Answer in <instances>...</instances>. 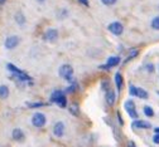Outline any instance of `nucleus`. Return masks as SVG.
I'll return each instance as SVG.
<instances>
[{
	"mask_svg": "<svg viewBox=\"0 0 159 147\" xmlns=\"http://www.w3.org/2000/svg\"><path fill=\"white\" fill-rule=\"evenodd\" d=\"M147 71L150 72V73L154 72V66H153V64H147Z\"/></svg>",
	"mask_w": 159,
	"mask_h": 147,
	"instance_id": "obj_28",
	"label": "nucleus"
},
{
	"mask_svg": "<svg viewBox=\"0 0 159 147\" xmlns=\"http://www.w3.org/2000/svg\"><path fill=\"white\" fill-rule=\"evenodd\" d=\"M117 118H119V122H120V124H124V121L121 118V115L120 113H117Z\"/></svg>",
	"mask_w": 159,
	"mask_h": 147,
	"instance_id": "obj_30",
	"label": "nucleus"
},
{
	"mask_svg": "<svg viewBox=\"0 0 159 147\" xmlns=\"http://www.w3.org/2000/svg\"><path fill=\"white\" fill-rule=\"evenodd\" d=\"M7 2H8V0H0V5H4Z\"/></svg>",
	"mask_w": 159,
	"mask_h": 147,
	"instance_id": "obj_33",
	"label": "nucleus"
},
{
	"mask_svg": "<svg viewBox=\"0 0 159 147\" xmlns=\"http://www.w3.org/2000/svg\"><path fill=\"white\" fill-rule=\"evenodd\" d=\"M46 123H47V117H46L44 113L35 112L33 115V117H32V124L34 126V127L42 128V127H44V126H46Z\"/></svg>",
	"mask_w": 159,
	"mask_h": 147,
	"instance_id": "obj_4",
	"label": "nucleus"
},
{
	"mask_svg": "<svg viewBox=\"0 0 159 147\" xmlns=\"http://www.w3.org/2000/svg\"><path fill=\"white\" fill-rule=\"evenodd\" d=\"M124 107L126 110V112L129 113V116L134 119L138 118V112H136V108H135V103L133 101H126L125 104H124Z\"/></svg>",
	"mask_w": 159,
	"mask_h": 147,
	"instance_id": "obj_8",
	"label": "nucleus"
},
{
	"mask_svg": "<svg viewBox=\"0 0 159 147\" xmlns=\"http://www.w3.org/2000/svg\"><path fill=\"white\" fill-rule=\"evenodd\" d=\"M35 2H37V3H39V4H44V3L47 2V0H35Z\"/></svg>",
	"mask_w": 159,
	"mask_h": 147,
	"instance_id": "obj_32",
	"label": "nucleus"
},
{
	"mask_svg": "<svg viewBox=\"0 0 159 147\" xmlns=\"http://www.w3.org/2000/svg\"><path fill=\"white\" fill-rule=\"evenodd\" d=\"M58 30L57 29H54V28H48L46 32H44V34H43V39L46 40V41H48V43H54V41H57V39H58Z\"/></svg>",
	"mask_w": 159,
	"mask_h": 147,
	"instance_id": "obj_5",
	"label": "nucleus"
},
{
	"mask_svg": "<svg viewBox=\"0 0 159 147\" xmlns=\"http://www.w3.org/2000/svg\"><path fill=\"white\" fill-rule=\"evenodd\" d=\"M101 3H102L104 5L110 6V5H114V4L116 3V0H101Z\"/></svg>",
	"mask_w": 159,
	"mask_h": 147,
	"instance_id": "obj_26",
	"label": "nucleus"
},
{
	"mask_svg": "<svg viewBox=\"0 0 159 147\" xmlns=\"http://www.w3.org/2000/svg\"><path fill=\"white\" fill-rule=\"evenodd\" d=\"M49 102L51 103H56L58 107L61 108H65L67 106V98H66V94L61 89H56L52 92L51 97H49Z\"/></svg>",
	"mask_w": 159,
	"mask_h": 147,
	"instance_id": "obj_1",
	"label": "nucleus"
},
{
	"mask_svg": "<svg viewBox=\"0 0 159 147\" xmlns=\"http://www.w3.org/2000/svg\"><path fill=\"white\" fill-rule=\"evenodd\" d=\"M105 99H106V103L109 104V106H114V103L116 101V93H115V91L110 88L106 92V94H105Z\"/></svg>",
	"mask_w": 159,
	"mask_h": 147,
	"instance_id": "obj_13",
	"label": "nucleus"
},
{
	"mask_svg": "<svg viewBox=\"0 0 159 147\" xmlns=\"http://www.w3.org/2000/svg\"><path fill=\"white\" fill-rule=\"evenodd\" d=\"M115 83H116L117 91H121V88H123V76L120 73H116L115 74Z\"/></svg>",
	"mask_w": 159,
	"mask_h": 147,
	"instance_id": "obj_15",
	"label": "nucleus"
},
{
	"mask_svg": "<svg viewBox=\"0 0 159 147\" xmlns=\"http://www.w3.org/2000/svg\"><path fill=\"white\" fill-rule=\"evenodd\" d=\"M80 4H84L85 6H89V0H78Z\"/></svg>",
	"mask_w": 159,
	"mask_h": 147,
	"instance_id": "obj_29",
	"label": "nucleus"
},
{
	"mask_svg": "<svg viewBox=\"0 0 159 147\" xmlns=\"http://www.w3.org/2000/svg\"><path fill=\"white\" fill-rule=\"evenodd\" d=\"M65 132H66V126H65V123H63L62 121L56 122L54 126H53V135L59 138V137H63Z\"/></svg>",
	"mask_w": 159,
	"mask_h": 147,
	"instance_id": "obj_6",
	"label": "nucleus"
},
{
	"mask_svg": "<svg viewBox=\"0 0 159 147\" xmlns=\"http://www.w3.org/2000/svg\"><path fill=\"white\" fill-rule=\"evenodd\" d=\"M67 15H68V11H67L66 9H59V10L57 11V18H58V19H65Z\"/></svg>",
	"mask_w": 159,
	"mask_h": 147,
	"instance_id": "obj_20",
	"label": "nucleus"
},
{
	"mask_svg": "<svg viewBox=\"0 0 159 147\" xmlns=\"http://www.w3.org/2000/svg\"><path fill=\"white\" fill-rule=\"evenodd\" d=\"M143 111H144V115H145L147 117H154V110H153L150 106H145V107L143 108Z\"/></svg>",
	"mask_w": 159,
	"mask_h": 147,
	"instance_id": "obj_18",
	"label": "nucleus"
},
{
	"mask_svg": "<svg viewBox=\"0 0 159 147\" xmlns=\"http://www.w3.org/2000/svg\"><path fill=\"white\" fill-rule=\"evenodd\" d=\"M10 94V89L5 84H0V99H7Z\"/></svg>",
	"mask_w": 159,
	"mask_h": 147,
	"instance_id": "obj_14",
	"label": "nucleus"
},
{
	"mask_svg": "<svg viewBox=\"0 0 159 147\" xmlns=\"http://www.w3.org/2000/svg\"><path fill=\"white\" fill-rule=\"evenodd\" d=\"M14 20L19 27H24L27 24V18H25L23 11H16L15 15H14Z\"/></svg>",
	"mask_w": 159,
	"mask_h": 147,
	"instance_id": "obj_11",
	"label": "nucleus"
},
{
	"mask_svg": "<svg viewBox=\"0 0 159 147\" xmlns=\"http://www.w3.org/2000/svg\"><path fill=\"white\" fill-rule=\"evenodd\" d=\"M101 88H102L105 92H107V91L110 89V82H109L107 79H104V80H102V83H101Z\"/></svg>",
	"mask_w": 159,
	"mask_h": 147,
	"instance_id": "obj_22",
	"label": "nucleus"
},
{
	"mask_svg": "<svg viewBox=\"0 0 159 147\" xmlns=\"http://www.w3.org/2000/svg\"><path fill=\"white\" fill-rule=\"evenodd\" d=\"M131 127L134 128H139V130H149L152 128V124L147 121H142V119H136L131 123Z\"/></svg>",
	"mask_w": 159,
	"mask_h": 147,
	"instance_id": "obj_10",
	"label": "nucleus"
},
{
	"mask_svg": "<svg viewBox=\"0 0 159 147\" xmlns=\"http://www.w3.org/2000/svg\"><path fill=\"white\" fill-rule=\"evenodd\" d=\"M58 74H59V77H61V78H63L65 80H67L70 83H73L75 82V78H73V68L70 64H62L61 67H59Z\"/></svg>",
	"mask_w": 159,
	"mask_h": 147,
	"instance_id": "obj_2",
	"label": "nucleus"
},
{
	"mask_svg": "<svg viewBox=\"0 0 159 147\" xmlns=\"http://www.w3.org/2000/svg\"><path fill=\"white\" fill-rule=\"evenodd\" d=\"M129 93H130V96L136 97V87L133 86V84H130V87H129Z\"/></svg>",
	"mask_w": 159,
	"mask_h": 147,
	"instance_id": "obj_25",
	"label": "nucleus"
},
{
	"mask_svg": "<svg viewBox=\"0 0 159 147\" xmlns=\"http://www.w3.org/2000/svg\"><path fill=\"white\" fill-rule=\"evenodd\" d=\"M128 147H136V145H135V142H133V141H130V142L128 143Z\"/></svg>",
	"mask_w": 159,
	"mask_h": 147,
	"instance_id": "obj_31",
	"label": "nucleus"
},
{
	"mask_svg": "<svg viewBox=\"0 0 159 147\" xmlns=\"http://www.w3.org/2000/svg\"><path fill=\"white\" fill-rule=\"evenodd\" d=\"M20 41H22V39L19 35H9V37H7V39L4 41V47L8 50H14L15 48L19 47Z\"/></svg>",
	"mask_w": 159,
	"mask_h": 147,
	"instance_id": "obj_3",
	"label": "nucleus"
},
{
	"mask_svg": "<svg viewBox=\"0 0 159 147\" xmlns=\"http://www.w3.org/2000/svg\"><path fill=\"white\" fill-rule=\"evenodd\" d=\"M77 88H78V86H77L76 83L73 82V83H71V86L66 89V92H67V93H73V92H76V89H77Z\"/></svg>",
	"mask_w": 159,
	"mask_h": 147,
	"instance_id": "obj_23",
	"label": "nucleus"
},
{
	"mask_svg": "<svg viewBox=\"0 0 159 147\" xmlns=\"http://www.w3.org/2000/svg\"><path fill=\"white\" fill-rule=\"evenodd\" d=\"M27 106L29 108H39V107H43L44 103L43 102H35V103H27Z\"/></svg>",
	"mask_w": 159,
	"mask_h": 147,
	"instance_id": "obj_21",
	"label": "nucleus"
},
{
	"mask_svg": "<svg viewBox=\"0 0 159 147\" xmlns=\"http://www.w3.org/2000/svg\"><path fill=\"white\" fill-rule=\"evenodd\" d=\"M70 113L73 115V116H78L80 115V107L77 103H72L70 106Z\"/></svg>",
	"mask_w": 159,
	"mask_h": 147,
	"instance_id": "obj_17",
	"label": "nucleus"
},
{
	"mask_svg": "<svg viewBox=\"0 0 159 147\" xmlns=\"http://www.w3.org/2000/svg\"><path fill=\"white\" fill-rule=\"evenodd\" d=\"M136 97L142 98V99H148L149 94H148V92H147L145 89H143V88H138V87H136Z\"/></svg>",
	"mask_w": 159,
	"mask_h": 147,
	"instance_id": "obj_16",
	"label": "nucleus"
},
{
	"mask_svg": "<svg viewBox=\"0 0 159 147\" xmlns=\"http://www.w3.org/2000/svg\"><path fill=\"white\" fill-rule=\"evenodd\" d=\"M158 94H159V92H158Z\"/></svg>",
	"mask_w": 159,
	"mask_h": 147,
	"instance_id": "obj_35",
	"label": "nucleus"
},
{
	"mask_svg": "<svg viewBox=\"0 0 159 147\" xmlns=\"http://www.w3.org/2000/svg\"><path fill=\"white\" fill-rule=\"evenodd\" d=\"M138 53H139V50H138V49H134V50H131V52H130V54H129V57L126 58L125 63H126V62H129V60H131L133 58H135V57L138 55Z\"/></svg>",
	"mask_w": 159,
	"mask_h": 147,
	"instance_id": "obj_24",
	"label": "nucleus"
},
{
	"mask_svg": "<svg viewBox=\"0 0 159 147\" xmlns=\"http://www.w3.org/2000/svg\"><path fill=\"white\" fill-rule=\"evenodd\" d=\"M154 132H155V133H159V127H157V128H154Z\"/></svg>",
	"mask_w": 159,
	"mask_h": 147,
	"instance_id": "obj_34",
	"label": "nucleus"
},
{
	"mask_svg": "<svg viewBox=\"0 0 159 147\" xmlns=\"http://www.w3.org/2000/svg\"><path fill=\"white\" fill-rule=\"evenodd\" d=\"M109 32L112 33L114 35H121L123 32H124V27L121 23H119V22H114V23H110L109 27H107Z\"/></svg>",
	"mask_w": 159,
	"mask_h": 147,
	"instance_id": "obj_7",
	"label": "nucleus"
},
{
	"mask_svg": "<svg viewBox=\"0 0 159 147\" xmlns=\"http://www.w3.org/2000/svg\"><path fill=\"white\" fill-rule=\"evenodd\" d=\"M150 27H152V29H154V30H159V16L153 18L152 23H150Z\"/></svg>",
	"mask_w": 159,
	"mask_h": 147,
	"instance_id": "obj_19",
	"label": "nucleus"
},
{
	"mask_svg": "<svg viewBox=\"0 0 159 147\" xmlns=\"http://www.w3.org/2000/svg\"><path fill=\"white\" fill-rule=\"evenodd\" d=\"M153 142L157 143V145H159V133H155V135L153 136Z\"/></svg>",
	"mask_w": 159,
	"mask_h": 147,
	"instance_id": "obj_27",
	"label": "nucleus"
},
{
	"mask_svg": "<svg viewBox=\"0 0 159 147\" xmlns=\"http://www.w3.org/2000/svg\"><path fill=\"white\" fill-rule=\"evenodd\" d=\"M120 57H117V55H114V57H110L109 59H107V63L105 66H101L100 68L101 69H110V68H112V67H115V66H117L119 63H120Z\"/></svg>",
	"mask_w": 159,
	"mask_h": 147,
	"instance_id": "obj_9",
	"label": "nucleus"
},
{
	"mask_svg": "<svg viewBox=\"0 0 159 147\" xmlns=\"http://www.w3.org/2000/svg\"><path fill=\"white\" fill-rule=\"evenodd\" d=\"M11 138L16 142H22V141H24L25 136H24V132L20 128H14L11 131Z\"/></svg>",
	"mask_w": 159,
	"mask_h": 147,
	"instance_id": "obj_12",
	"label": "nucleus"
}]
</instances>
